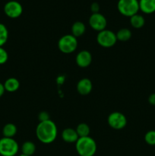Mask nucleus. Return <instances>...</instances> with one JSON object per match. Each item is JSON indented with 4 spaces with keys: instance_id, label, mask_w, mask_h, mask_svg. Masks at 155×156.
Here are the masks:
<instances>
[{
    "instance_id": "1",
    "label": "nucleus",
    "mask_w": 155,
    "mask_h": 156,
    "mask_svg": "<svg viewBox=\"0 0 155 156\" xmlns=\"http://www.w3.org/2000/svg\"><path fill=\"white\" fill-rule=\"evenodd\" d=\"M57 126L51 120L40 122L36 128V135L38 140L44 144H50L57 137Z\"/></svg>"
},
{
    "instance_id": "2",
    "label": "nucleus",
    "mask_w": 155,
    "mask_h": 156,
    "mask_svg": "<svg viewBox=\"0 0 155 156\" xmlns=\"http://www.w3.org/2000/svg\"><path fill=\"white\" fill-rule=\"evenodd\" d=\"M75 149L80 156H94L97 146L95 140L91 136L79 137L75 143Z\"/></svg>"
},
{
    "instance_id": "3",
    "label": "nucleus",
    "mask_w": 155,
    "mask_h": 156,
    "mask_svg": "<svg viewBox=\"0 0 155 156\" xmlns=\"http://www.w3.org/2000/svg\"><path fill=\"white\" fill-rule=\"evenodd\" d=\"M117 9L120 14L126 17H132L138 14L139 9L138 0H119Z\"/></svg>"
},
{
    "instance_id": "4",
    "label": "nucleus",
    "mask_w": 155,
    "mask_h": 156,
    "mask_svg": "<svg viewBox=\"0 0 155 156\" xmlns=\"http://www.w3.org/2000/svg\"><path fill=\"white\" fill-rule=\"evenodd\" d=\"M19 151V145L13 138L0 139V155L16 156Z\"/></svg>"
},
{
    "instance_id": "5",
    "label": "nucleus",
    "mask_w": 155,
    "mask_h": 156,
    "mask_svg": "<svg viewBox=\"0 0 155 156\" xmlns=\"http://www.w3.org/2000/svg\"><path fill=\"white\" fill-rule=\"evenodd\" d=\"M78 47V41L72 34H65L58 41V48L62 53L68 54L75 51Z\"/></svg>"
},
{
    "instance_id": "6",
    "label": "nucleus",
    "mask_w": 155,
    "mask_h": 156,
    "mask_svg": "<svg viewBox=\"0 0 155 156\" xmlns=\"http://www.w3.org/2000/svg\"><path fill=\"white\" fill-rule=\"evenodd\" d=\"M97 41L99 45L101 47L109 48V47H113L116 43V34L112 30L105 29L98 32V34L97 36Z\"/></svg>"
},
{
    "instance_id": "7",
    "label": "nucleus",
    "mask_w": 155,
    "mask_h": 156,
    "mask_svg": "<svg viewBox=\"0 0 155 156\" xmlns=\"http://www.w3.org/2000/svg\"><path fill=\"white\" fill-rule=\"evenodd\" d=\"M107 122L109 126L114 129H122L126 127L127 124L126 117L122 113L115 111L112 112L108 116Z\"/></svg>"
},
{
    "instance_id": "8",
    "label": "nucleus",
    "mask_w": 155,
    "mask_h": 156,
    "mask_svg": "<svg viewBox=\"0 0 155 156\" xmlns=\"http://www.w3.org/2000/svg\"><path fill=\"white\" fill-rule=\"evenodd\" d=\"M4 12L9 18H17L23 13V7L20 2L15 0L9 1L4 6Z\"/></svg>"
},
{
    "instance_id": "9",
    "label": "nucleus",
    "mask_w": 155,
    "mask_h": 156,
    "mask_svg": "<svg viewBox=\"0 0 155 156\" xmlns=\"http://www.w3.org/2000/svg\"><path fill=\"white\" fill-rule=\"evenodd\" d=\"M89 24L93 30L100 32L106 29L107 21L102 14L92 13L89 18Z\"/></svg>"
},
{
    "instance_id": "10",
    "label": "nucleus",
    "mask_w": 155,
    "mask_h": 156,
    "mask_svg": "<svg viewBox=\"0 0 155 156\" xmlns=\"http://www.w3.org/2000/svg\"><path fill=\"white\" fill-rule=\"evenodd\" d=\"M77 65L81 68H87L92 62L91 53L88 50H81L77 54L75 58Z\"/></svg>"
},
{
    "instance_id": "11",
    "label": "nucleus",
    "mask_w": 155,
    "mask_h": 156,
    "mask_svg": "<svg viewBox=\"0 0 155 156\" xmlns=\"http://www.w3.org/2000/svg\"><path fill=\"white\" fill-rule=\"evenodd\" d=\"M77 91L81 95H88L91 92L93 85L91 81L88 78L80 79L77 84Z\"/></svg>"
},
{
    "instance_id": "12",
    "label": "nucleus",
    "mask_w": 155,
    "mask_h": 156,
    "mask_svg": "<svg viewBox=\"0 0 155 156\" xmlns=\"http://www.w3.org/2000/svg\"><path fill=\"white\" fill-rule=\"evenodd\" d=\"M62 138L63 141L68 143H76L79 136L75 129L71 128H66L62 133Z\"/></svg>"
},
{
    "instance_id": "13",
    "label": "nucleus",
    "mask_w": 155,
    "mask_h": 156,
    "mask_svg": "<svg viewBox=\"0 0 155 156\" xmlns=\"http://www.w3.org/2000/svg\"><path fill=\"white\" fill-rule=\"evenodd\" d=\"M139 9L143 13L152 14L155 12V0H139Z\"/></svg>"
},
{
    "instance_id": "14",
    "label": "nucleus",
    "mask_w": 155,
    "mask_h": 156,
    "mask_svg": "<svg viewBox=\"0 0 155 156\" xmlns=\"http://www.w3.org/2000/svg\"><path fill=\"white\" fill-rule=\"evenodd\" d=\"M5 89L8 92H15L18 91L20 87V82L16 78H9L3 84Z\"/></svg>"
},
{
    "instance_id": "15",
    "label": "nucleus",
    "mask_w": 155,
    "mask_h": 156,
    "mask_svg": "<svg viewBox=\"0 0 155 156\" xmlns=\"http://www.w3.org/2000/svg\"><path fill=\"white\" fill-rule=\"evenodd\" d=\"M86 30L85 24L81 21H75L71 26V34L76 38L81 37Z\"/></svg>"
},
{
    "instance_id": "16",
    "label": "nucleus",
    "mask_w": 155,
    "mask_h": 156,
    "mask_svg": "<svg viewBox=\"0 0 155 156\" xmlns=\"http://www.w3.org/2000/svg\"><path fill=\"white\" fill-rule=\"evenodd\" d=\"M23 155L27 156H33L36 152V146L31 141H26L22 144L21 148Z\"/></svg>"
},
{
    "instance_id": "17",
    "label": "nucleus",
    "mask_w": 155,
    "mask_h": 156,
    "mask_svg": "<svg viewBox=\"0 0 155 156\" xmlns=\"http://www.w3.org/2000/svg\"><path fill=\"white\" fill-rule=\"evenodd\" d=\"M17 126L14 123H9L4 126L2 129V135L3 137H7V138H13L17 133Z\"/></svg>"
},
{
    "instance_id": "18",
    "label": "nucleus",
    "mask_w": 155,
    "mask_h": 156,
    "mask_svg": "<svg viewBox=\"0 0 155 156\" xmlns=\"http://www.w3.org/2000/svg\"><path fill=\"white\" fill-rule=\"evenodd\" d=\"M130 24L134 28H141L145 24V19L142 15L138 13L136 15H134L133 16L130 17Z\"/></svg>"
},
{
    "instance_id": "19",
    "label": "nucleus",
    "mask_w": 155,
    "mask_h": 156,
    "mask_svg": "<svg viewBox=\"0 0 155 156\" xmlns=\"http://www.w3.org/2000/svg\"><path fill=\"white\" fill-rule=\"evenodd\" d=\"M117 41L126 42L132 37V31L128 28H122L118 30L116 34Z\"/></svg>"
},
{
    "instance_id": "20",
    "label": "nucleus",
    "mask_w": 155,
    "mask_h": 156,
    "mask_svg": "<svg viewBox=\"0 0 155 156\" xmlns=\"http://www.w3.org/2000/svg\"><path fill=\"white\" fill-rule=\"evenodd\" d=\"M75 130L79 137L89 136L90 132H91L89 126L84 123H79L77 126V127H76Z\"/></svg>"
},
{
    "instance_id": "21",
    "label": "nucleus",
    "mask_w": 155,
    "mask_h": 156,
    "mask_svg": "<svg viewBox=\"0 0 155 156\" xmlns=\"http://www.w3.org/2000/svg\"><path fill=\"white\" fill-rule=\"evenodd\" d=\"M9 39V30L5 24L0 23V47L6 44Z\"/></svg>"
},
{
    "instance_id": "22",
    "label": "nucleus",
    "mask_w": 155,
    "mask_h": 156,
    "mask_svg": "<svg viewBox=\"0 0 155 156\" xmlns=\"http://www.w3.org/2000/svg\"><path fill=\"white\" fill-rule=\"evenodd\" d=\"M144 141L149 146H155V130H150L146 133Z\"/></svg>"
},
{
    "instance_id": "23",
    "label": "nucleus",
    "mask_w": 155,
    "mask_h": 156,
    "mask_svg": "<svg viewBox=\"0 0 155 156\" xmlns=\"http://www.w3.org/2000/svg\"><path fill=\"white\" fill-rule=\"evenodd\" d=\"M8 59H9V54L7 51L2 47H0V65L5 63Z\"/></svg>"
},
{
    "instance_id": "24",
    "label": "nucleus",
    "mask_w": 155,
    "mask_h": 156,
    "mask_svg": "<svg viewBox=\"0 0 155 156\" xmlns=\"http://www.w3.org/2000/svg\"><path fill=\"white\" fill-rule=\"evenodd\" d=\"M38 120H39L40 122L46 121V120H50V115H49V114L46 111H42L38 115Z\"/></svg>"
},
{
    "instance_id": "25",
    "label": "nucleus",
    "mask_w": 155,
    "mask_h": 156,
    "mask_svg": "<svg viewBox=\"0 0 155 156\" xmlns=\"http://www.w3.org/2000/svg\"><path fill=\"white\" fill-rule=\"evenodd\" d=\"M91 10L92 13H99L100 11V5L97 2H93L91 5Z\"/></svg>"
},
{
    "instance_id": "26",
    "label": "nucleus",
    "mask_w": 155,
    "mask_h": 156,
    "mask_svg": "<svg viewBox=\"0 0 155 156\" xmlns=\"http://www.w3.org/2000/svg\"><path fill=\"white\" fill-rule=\"evenodd\" d=\"M148 102L150 105L155 106V93H153V94L149 95Z\"/></svg>"
},
{
    "instance_id": "27",
    "label": "nucleus",
    "mask_w": 155,
    "mask_h": 156,
    "mask_svg": "<svg viewBox=\"0 0 155 156\" xmlns=\"http://www.w3.org/2000/svg\"><path fill=\"white\" fill-rule=\"evenodd\" d=\"M5 91V89L4 85L0 82V98H1L3 94H4Z\"/></svg>"
},
{
    "instance_id": "28",
    "label": "nucleus",
    "mask_w": 155,
    "mask_h": 156,
    "mask_svg": "<svg viewBox=\"0 0 155 156\" xmlns=\"http://www.w3.org/2000/svg\"><path fill=\"white\" fill-rule=\"evenodd\" d=\"M18 156H27V155H23V154H21V155H18Z\"/></svg>"
}]
</instances>
